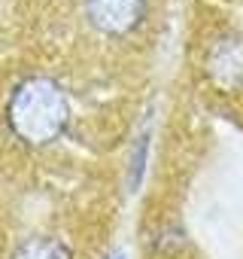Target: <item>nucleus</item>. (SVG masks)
<instances>
[{
  "mask_svg": "<svg viewBox=\"0 0 243 259\" xmlns=\"http://www.w3.org/2000/svg\"><path fill=\"white\" fill-rule=\"evenodd\" d=\"M207 76L225 89V92H234V89H243V40L228 34V37H219L210 52H207Z\"/></svg>",
  "mask_w": 243,
  "mask_h": 259,
  "instance_id": "obj_3",
  "label": "nucleus"
},
{
  "mask_svg": "<svg viewBox=\"0 0 243 259\" xmlns=\"http://www.w3.org/2000/svg\"><path fill=\"white\" fill-rule=\"evenodd\" d=\"M85 16L97 31L118 37L143 22L146 0H85Z\"/></svg>",
  "mask_w": 243,
  "mask_h": 259,
  "instance_id": "obj_2",
  "label": "nucleus"
},
{
  "mask_svg": "<svg viewBox=\"0 0 243 259\" xmlns=\"http://www.w3.org/2000/svg\"><path fill=\"white\" fill-rule=\"evenodd\" d=\"M10 259H73V253H70V247L64 241L37 235V238L22 241Z\"/></svg>",
  "mask_w": 243,
  "mask_h": 259,
  "instance_id": "obj_4",
  "label": "nucleus"
},
{
  "mask_svg": "<svg viewBox=\"0 0 243 259\" xmlns=\"http://www.w3.org/2000/svg\"><path fill=\"white\" fill-rule=\"evenodd\" d=\"M115 259H122V256H115Z\"/></svg>",
  "mask_w": 243,
  "mask_h": 259,
  "instance_id": "obj_5",
  "label": "nucleus"
},
{
  "mask_svg": "<svg viewBox=\"0 0 243 259\" xmlns=\"http://www.w3.org/2000/svg\"><path fill=\"white\" fill-rule=\"evenodd\" d=\"M70 119V104L64 89L49 76L22 79L7 104V122L13 135L31 147H43L61 138Z\"/></svg>",
  "mask_w": 243,
  "mask_h": 259,
  "instance_id": "obj_1",
  "label": "nucleus"
}]
</instances>
